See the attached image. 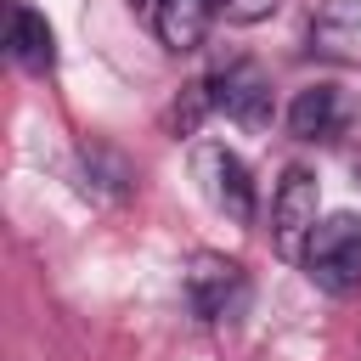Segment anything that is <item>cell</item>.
Listing matches in <instances>:
<instances>
[{
	"mask_svg": "<svg viewBox=\"0 0 361 361\" xmlns=\"http://www.w3.org/2000/svg\"><path fill=\"white\" fill-rule=\"evenodd\" d=\"M6 45H11V62L23 68V73H51L56 68V34H51V23L34 11V6H11V34H6Z\"/></svg>",
	"mask_w": 361,
	"mask_h": 361,
	"instance_id": "obj_6",
	"label": "cell"
},
{
	"mask_svg": "<svg viewBox=\"0 0 361 361\" xmlns=\"http://www.w3.org/2000/svg\"><path fill=\"white\" fill-rule=\"evenodd\" d=\"M197 175H203L214 209H226V214L243 220V226L254 220V175H248V164H243L231 147H203V152H197Z\"/></svg>",
	"mask_w": 361,
	"mask_h": 361,
	"instance_id": "obj_5",
	"label": "cell"
},
{
	"mask_svg": "<svg viewBox=\"0 0 361 361\" xmlns=\"http://www.w3.org/2000/svg\"><path fill=\"white\" fill-rule=\"evenodd\" d=\"M186 299H192V310L203 322H231L248 305V276L226 254H197L192 271H186Z\"/></svg>",
	"mask_w": 361,
	"mask_h": 361,
	"instance_id": "obj_2",
	"label": "cell"
},
{
	"mask_svg": "<svg viewBox=\"0 0 361 361\" xmlns=\"http://www.w3.org/2000/svg\"><path fill=\"white\" fill-rule=\"evenodd\" d=\"M338 130H344V96L333 85H310V90L293 96L288 135H299V141H333Z\"/></svg>",
	"mask_w": 361,
	"mask_h": 361,
	"instance_id": "obj_7",
	"label": "cell"
},
{
	"mask_svg": "<svg viewBox=\"0 0 361 361\" xmlns=\"http://www.w3.org/2000/svg\"><path fill=\"white\" fill-rule=\"evenodd\" d=\"M209 90H214V107L226 118H237L243 130H265L271 124V79L254 62H226L209 79Z\"/></svg>",
	"mask_w": 361,
	"mask_h": 361,
	"instance_id": "obj_3",
	"label": "cell"
},
{
	"mask_svg": "<svg viewBox=\"0 0 361 361\" xmlns=\"http://www.w3.org/2000/svg\"><path fill=\"white\" fill-rule=\"evenodd\" d=\"M310 51H322V56H355L361 51V0H327L310 17Z\"/></svg>",
	"mask_w": 361,
	"mask_h": 361,
	"instance_id": "obj_9",
	"label": "cell"
},
{
	"mask_svg": "<svg viewBox=\"0 0 361 361\" xmlns=\"http://www.w3.org/2000/svg\"><path fill=\"white\" fill-rule=\"evenodd\" d=\"M276 6H282V0H214V11H220L226 23H265Z\"/></svg>",
	"mask_w": 361,
	"mask_h": 361,
	"instance_id": "obj_10",
	"label": "cell"
},
{
	"mask_svg": "<svg viewBox=\"0 0 361 361\" xmlns=\"http://www.w3.org/2000/svg\"><path fill=\"white\" fill-rule=\"evenodd\" d=\"M316 175L310 169H288L276 197H271V231H276V248L282 254H305V237L316 231Z\"/></svg>",
	"mask_w": 361,
	"mask_h": 361,
	"instance_id": "obj_4",
	"label": "cell"
},
{
	"mask_svg": "<svg viewBox=\"0 0 361 361\" xmlns=\"http://www.w3.org/2000/svg\"><path fill=\"white\" fill-rule=\"evenodd\" d=\"M209 17H214V0H152V34L169 51H197L209 34Z\"/></svg>",
	"mask_w": 361,
	"mask_h": 361,
	"instance_id": "obj_8",
	"label": "cell"
},
{
	"mask_svg": "<svg viewBox=\"0 0 361 361\" xmlns=\"http://www.w3.org/2000/svg\"><path fill=\"white\" fill-rule=\"evenodd\" d=\"M305 276L327 293H350L361 288V214H333L316 220V231L305 237Z\"/></svg>",
	"mask_w": 361,
	"mask_h": 361,
	"instance_id": "obj_1",
	"label": "cell"
}]
</instances>
